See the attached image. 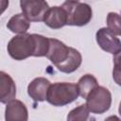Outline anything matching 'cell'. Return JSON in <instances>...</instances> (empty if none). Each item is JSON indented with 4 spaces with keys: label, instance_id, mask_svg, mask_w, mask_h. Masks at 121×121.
Listing matches in <instances>:
<instances>
[{
    "label": "cell",
    "instance_id": "obj_16",
    "mask_svg": "<svg viewBox=\"0 0 121 121\" xmlns=\"http://www.w3.org/2000/svg\"><path fill=\"white\" fill-rule=\"evenodd\" d=\"M107 28L114 36H121V15L116 12H109L107 15Z\"/></svg>",
    "mask_w": 121,
    "mask_h": 121
},
{
    "label": "cell",
    "instance_id": "obj_6",
    "mask_svg": "<svg viewBox=\"0 0 121 121\" xmlns=\"http://www.w3.org/2000/svg\"><path fill=\"white\" fill-rule=\"evenodd\" d=\"M95 40L101 49L113 56L121 51V41L106 27H101L96 31Z\"/></svg>",
    "mask_w": 121,
    "mask_h": 121
},
{
    "label": "cell",
    "instance_id": "obj_3",
    "mask_svg": "<svg viewBox=\"0 0 121 121\" xmlns=\"http://www.w3.org/2000/svg\"><path fill=\"white\" fill-rule=\"evenodd\" d=\"M61 7L66 10L68 26H83L92 19V8L86 3L78 1H66L61 5Z\"/></svg>",
    "mask_w": 121,
    "mask_h": 121
},
{
    "label": "cell",
    "instance_id": "obj_1",
    "mask_svg": "<svg viewBox=\"0 0 121 121\" xmlns=\"http://www.w3.org/2000/svg\"><path fill=\"white\" fill-rule=\"evenodd\" d=\"M79 95L78 85L72 82H56L51 84L46 101L53 106L61 107L75 101Z\"/></svg>",
    "mask_w": 121,
    "mask_h": 121
},
{
    "label": "cell",
    "instance_id": "obj_7",
    "mask_svg": "<svg viewBox=\"0 0 121 121\" xmlns=\"http://www.w3.org/2000/svg\"><path fill=\"white\" fill-rule=\"evenodd\" d=\"M70 46L65 45L62 42L49 38V49L46 55V58L57 67L61 64L69 56Z\"/></svg>",
    "mask_w": 121,
    "mask_h": 121
},
{
    "label": "cell",
    "instance_id": "obj_5",
    "mask_svg": "<svg viewBox=\"0 0 121 121\" xmlns=\"http://www.w3.org/2000/svg\"><path fill=\"white\" fill-rule=\"evenodd\" d=\"M20 7L22 13L30 22H42L50 9L48 3L43 0H21Z\"/></svg>",
    "mask_w": 121,
    "mask_h": 121
},
{
    "label": "cell",
    "instance_id": "obj_17",
    "mask_svg": "<svg viewBox=\"0 0 121 121\" xmlns=\"http://www.w3.org/2000/svg\"><path fill=\"white\" fill-rule=\"evenodd\" d=\"M89 112L90 111L85 104L79 105L70 111L67 115V121H87L89 118Z\"/></svg>",
    "mask_w": 121,
    "mask_h": 121
},
{
    "label": "cell",
    "instance_id": "obj_13",
    "mask_svg": "<svg viewBox=\"0 0 121 121\" xmlns=\"http://www.w3.org/2000/svg\"><path fill=\"white\" fill-rule=\"evenodd\" d=\"M30 26V21L23 13H18L13 15L8 22L7 27L13 33L25 34Z\"/></svg>",
    "mask_w": 121,
    "mask_h": 121
},
{
    "label": "cell",
    "instance_id": "obj_2",
    "mask_svg": "<svg viewBox=\"0 0 121 121\" xmlns=\"http://www.w3.org/2000/svg\"><path fill=\"white\" fill-rule=\"evenodd\" d=\"M9 55L16 60H23L30 56H34L35 43L33 34H20L10 39L7 46Z\"/></svg>",
    "mask_w": 121,
    "mask_h": 121
},
{
    "label": "cell",
    "instance_id": "obj_4",
    "mask_svg": "<svg viewBox=\"0 0 121 121\" xmlns=\"http://www.w3.org/2000/svg\"><path fill=\"white\" fill-rule=\"evenodd\" d=\"M112 104V94L111 92L103 87L98 86L92 91L86 97V103L88 110L95 114H101L107 112Z\"/></svg>",
    "mask_w": 121,
    "mask_h": 121
},
{
    "label": "cell",
    "instance_id": "obj_14",
    "mask_svg": "<svg viewBox=\"0 0 121 121\" xmlns=\"http://www.w3.org/2000/svg\"><path fill=\"white\" fill-rule=\"evenodd\" d=\"M77 85L78 88L79 95L85 99L92 91H94L96 87H98L96 78L91 74H86V75L82 76L78 79Z\"/></svg>",
    "mask_w": 121,
    "mask_h": 121
},
{
    "label": "cell",
    "instance_id": "obj_20",
    "mask_svg": "<svg viewBox=\"0 0 121 121\" xmlns=\"http://www.w3.org/2000/svg\"><path fill=\"white\" fill-rule=\"evenodd\" d=\"M118 112H119V113H120V115H121V102H120V104H119V108H118Z\"/></svg>",
    "mask_w": 121,
    "mask_h": 121
},
{
    "label": "cell",
    "instance_id": "obj_9",
    "mask_svg": "<svg viewBox=\"0 0 121 121\" xmlns=\"http://www.w3.org/2000/svg\"><path fill=\"white\" fill-rule=\"evenodd\" d=\"M5 119L6 121H27L28 112L26 105L18 99H13L7 103Z\"/></svg>",
    "mask_w": 121,
    "mask_h": 121
},
{
    "label": "cell",
    "instance_id": "obj_18",
    "mask_svg": "<svg viewBox=\"0 0 121 121\" xmlns=\"http://www.w3.org/2000/svg\"><path fill=\"white\" fill-rule=\"evenodd\" d=\"M112 78L115 83L121 86V51L113 56Z\"/></svg>",
    "mask_w": 121,
    "mask_h": 121
},
{
    "label": "cell",
    "instance_id": "obj_11",
    "mask_svg": "<svg viewBox=\"0 0 121 121\" xmlns=\"http://www.w3.org/2000/svg\"><path fill=\"white\" fill-rule=\"evenodd\" d=\"M0 100L2 103H9L16 96V86L12 78L5 73L0 72Z\"/></svg>",
    "mask_w": 121,
    "mask_h": 121
},
{
    "label": "cell",
    "instance_id": "obj_8",
    "mask_svg": "<svg viewBox=\"0 0 121 121\" xmlns=\"http://www.w3.org/2000/svg\"><path fill=\"white\" fill-rule=\"evenodd\" d=\"M51 86L50 81L45 78H36L27 86L28 95L37 102L46 100L48 90Z\"/></svg>",
    "mask_w": 121,
    "mask_h": 121
},
{
    "label": "cell",
    "instance_id": "obj_12",
    "mask_svg": "<svg viewBox=\"0 0 121 121\" xmlns=\"http://www.w3.org/2000/svg\"><path fill=\"white\" fill-rule=\"evenodd\" d=\"M82 61V57L81 54L75 48L70 47V53L68 58L60 65L57 66L58 70L62 72V73H72L74 71H76L81 64Z\"/></svg>",
    "mask_w": 121,
    "mask_h": 121
},
{
    "label": "cell",
    "instance_id": "obj_15",
    "mask_svg": "<svg viewBox=\"0 0 121 121\" xmlns=\"http://www.w3.org/2000/svg\"><path fill=\"white\" fill-rule=\"evenodd\" d=\"M35 52L33 57H46L49 49V38L39 34H33Z\"/></svg>",
    "mask_w": 121,
    "mask_h": 121
},
{
    "label": "cell",
    "instance_id": "obj_10",
    "mask_svg": "<svg viewBox=\"0 0 121 121\" xmlns=\"http://www.w3.org/2000/svg\"><path fill=\"white\" fill-rule=\"evenodd\" d=\"M44 24L54 29L60 28L67 25V13L66 10L60 6H54L51 7L45 14Z\"/></svg>",
    "mask_w": 121,
    "mask_h": 121
},
{
    "label": "cell",
    "instance_id": "obj_19",
    "mask_svg": "<svg viewBox=\"0 0 121 121\" xmlns=\"http://www.w3.org/2000/svg\"><path fill=\"white\" fill-rule=\"evenodd\" d=\"M104 121H121V119L116 115H111V116H108Z\"/></svg>",
    "mask_w": 121,
    "mask_h": 121
}]
</instances>
